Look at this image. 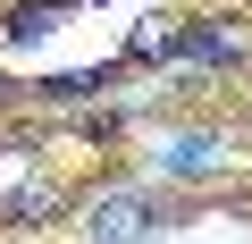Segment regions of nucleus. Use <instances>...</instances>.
I'll return each instance as SVG.
<instances>
[{
    "label": "nucleus",
    "instance_id": "nucleus-5",
    "mask_svg": "<svg viewBox=\"0 0 252 244\" xmlns=\"http://www.w3.org/2000/svg\"><path fill=\"white\" fill-rule=\"evenodd\" d=\"M168 51H185V34H177V26H143L126 59H135V68H152V59H168Z\"/></svg>",
    "mask_w": 252,
    "mask_h": 244
},
{
    "label": "nucleus",
    "instance_id": "nucleus-3",
    "mask_svg": "<svg viewBox=\"0 0 252 244\" xmlns=\"http://www.w3.org/2000/svg\"><path fill=\"white\" fill-rule=\"evenodd\" d=\"M9 210H17V219H26V227H34V219H59V210H67V185H59V177H26V185H17V202H9Z\"/></svg>",
    "mask_w": 252,
    "mask_h": 244
},
{
    "label": "nucleus",
    "instance_id": "nucleus-1",
    "mask_svg": "<svg viewBox=\"0 0 252 244\" xmlns=\"http://www.w3.org/2000/svg\"><path fill=\"white\" fill-rule=\"evenodd\" d=\"M160 227V202L143 194V185H109V194H93V210H84V244H143Z\"/></svg>",
    "mask_w": 252,
    "mask_h": 244
},
{
    "label": "nucleus",
    "instance_id": "nucleus-2",
    "mask_svg": "<svg viewBox=\"0 0 252 244\" xmlns=\"http://www.w3.org/2000/svg\"><path fill=\"white\" fill-rule=\"evenodd\" d=\"M227 169V143L219 135H168L160 143V177L168 185H202V177H219Z\"/></svg>",
    "mask_w": 252,
    "mask_h": 244
},
{
    "label": "nucleus",
    "instance_id": "nucleus-4",
    "mask_svg": "<svg viewBox=\"0 0 252 244\" xmlns=\"http://www.w3.org/2000/svg\"><path fill=\"white\" fill-rule=\"evenodd\" d=\"M67 9H76V0H34V9H17V17H9V42H34V34H51Z\"/></svg>",
    "mask_w": 252,
    "mask_h": 244
}]
</instances>
